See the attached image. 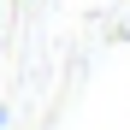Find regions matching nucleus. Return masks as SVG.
I'll return each instance as SVG.
<instances>
[{
	"label": "nucleus",
	"mask_w": 130,
	"mask_h": 130,
	"mask_svg": "<svg viewBox=\"0 0 130 130\" xmlns=\"http://www.w3.org/2000/svg\"><path fill=\"white\" fill-rule=\"evenodd\" d=\"M0 124H6V112H0Z\"/></svg>",
	"instance_id": "f257e3e1"
}]
</instances>
